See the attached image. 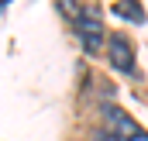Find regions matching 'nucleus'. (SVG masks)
<instances>
[{
  "mask_svg": "<svg viewBox=\"0 0 148 141\" xmlns=\"http://www.w3.org/2000/svg\"><path fill=\"white\" fill-rule=\"evenodd\" d=\"M62 10L73 14L76 38L83 41V48H86V52H100V48H103V10H100L97 3H83V7L62 3Z\"/></svg>",
  "mask_w": 148,
  "mask_h": 141,
  "instance_id": "nucleus-1",
  "label": "nucleus"
},
{
  "mask_svg": "<svg viewBox=\"0 0 148 141\" xmlns=\"http://www.w3.org/2000/svg\"><path fill=\"white\" fill-rule=\"evenodd\" d=\"M97 141H148V131L121 107H103V131Z\"/></svg>",
  "mask_w": 148,
  "mask_h": 141,
  "instance_id": "nucleus-2",
  "label": "nucleus"
},
{
  "mask_svg": "<svg viewBox=\"0 0 148 141\" xmlns=\"http://www.w3.org/2000/svg\"><path fill=\"white\" fill-rule=\"evenodd\" d=\"M107 59H110V66L117 72H124V76H134V48H131V41H127V35H110V41H107Z\"/></svg>",
  "mask_w": 148,
  "mask_h": 141,
  "instance_id": "nucleus-3",
  "label": "nucleus"
},
{
  "mask_svg": "<svg viewBox=\"0 0 148 141\" xmlns=\"http://www.w3.org/2000/svg\"><path fill=\"white\" fill-rule=\"evenodd\" d=\"M114 14H117V17H124V21H134V24H141V21H145V10H141L138 3H114Z\"/></svg>",
  "mask_w": 148,
  "mask_h": 141,
  "instance_id": "nucleus-4",
  "label": "nucleus"
},
{
  "mask_svg": "<svg viewBox=\"0 0 148 141\" xmlns=\"http://www.w3.org/2000/svg\"><path fill=\"white\" fill-rule=\"evenodd\" d=\"M0 10H3V0H0Z\"/></svg>",
  "mask_w": 148,
  "mask_h": 141,
  "instance_id": "nucleus-5",
  "label": "nucleus"
}]
</instances>
